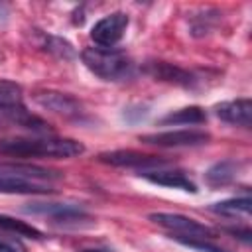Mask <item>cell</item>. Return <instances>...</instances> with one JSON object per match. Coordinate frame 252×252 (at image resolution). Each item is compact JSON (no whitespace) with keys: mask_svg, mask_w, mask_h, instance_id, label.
<instances>
[{"mask_svg":"<svg viewBox=\"0 0 252 252\" xmlns=\"http://www.w3.org/2000/svg\"><path fill=\"white\" fill-rule=\"evenodd\" d=\"M85 152V146L71 138H6L0 140V154L16 158H75Z\"/></svg>","mask_w":252,"mask_h":252,"instance_id":"6da1fadb","label":"cell"},{"mask_svg":"<svg viewBox=\"0 0 252 252\" xmlns=\"http://www.w3.org/2000/svg\"><path fill=\"white\" fill-rule=\"evenodd\" d=\"M85 67L102 81H122L132 75V61L118 49L87 47L81 53Z\"/></svg>","mask_w":252,"mask_h":252,"instance_id":"7a4b0ae2","label":"cell"},{"mask_svg":"<svg viewBox=\"0 0 252 252\" xmlns=\"http://www.w3.org/2000/svg\"><path fill=\"white\" fill-rule=\"evenodd\" d=\"M158 226L171 232V238H201V240H213L217 238V230L179 213H152L148 217Z\"/></svg>","mask_w":252,"mask_h":252,"instance_id":"3957f363","label":"cell"},{"mask_svg":"<svg viewBox=\"0 0 252 252\" xmlns=\"http://www.w3.org/2000/svg\"><path fill=\"white\" fill-rule=\"evenodd\" d=\"M24 211L32 215H43L57 226H81L85 220H91L83 207L71 203H32L30 207H24Z\"/></svg>","mask_w":252,"mask_h":252,"instance_id":"277c9868","label":"cell"},{"mask_svg":"<svg viewBox=\"0 0 252 252\" xmlns=\"http://www.w3.org/2000/svg\"><path fill=\"white\" fill-rule=\"evenodd\" d=\"M211 136L201 130H167V132H156V134H144L140 136V142L159 148H187V146H201L207 144Z\"/></svg>","mask_w":252,"mask_h":252,"instance_id":"5b68a950","label":"cell"},{"mask_svg":"<svg viewBox=\"0 0 252 252\" xmlns=\"http://www.w3.org/2000/svg\"><path fill=\"white\" fill-rule=\"evenodd\" d=\"M128 22L130 20H128V16L124 12H112V14L104 16V18H100L93 26L91 37H93V41L98 47L110 49V47H114L122 39L126 28H128Z\"/></svg>","mask_w":252,"mask_h":252,"instance_id":"8992f818","label":"cell"},{"mask_svg":"<svg viewBox=\"0 0 252 252\" xmlns=\"http://www.w3.org/2000/svg\"><path fill=\"white\" fill-rule=\"evenodd\" d=\"M98 159L102 163H108L114 167H136V169H144V171H148L150 167L167 165V159H163L159 156H150V154H142V152H134V150L104 152L98 156Z\"/></svg>","mask_w":252,"mask_h":252,"instance_id":"52a82bcc","label":"cell"},{"mask_svg":"<svg viewBox=\"0 0 252 252\" xmlns=\"http://www.w3.org/2000/svg\"><path fill=\"white\" fill-rule=\"evenodd\" d=\"M35 102L55 114H61L65 118H77L83 114V106L81 102L67 94V93H57V91H43L35 94Z\"/></svg>","mask_w":252,"mask_h":252,"instance_id":"ba28073f","label":"cell"},{"mask_svg":"<svg viewBox=\"0 0 252 252\" xmlns=\"http://www.w3.org/2000/svg\"><path fill=\"white\" fill-rule=\"evenodd\" d=\"M0 175L2 177H14V179H24V181H41V179H59L61 173L33 165V163H14V161H0Z\"/></svg>","mask_w":252,"mask_h":252,"instance_id":"9c48e42d","label":"cell"},{"mask_svg":"<svg viewBox=\"0 0 252 252\" xmlns=\"http://www.w3.org/2000/svg\"><path fill=\"white\" fill-rule=\"evenodd\" d=\"M215 114L234 126L250 128L252 124V100L250 98H236V100H226L215 106Z\"/></svg>","mask_w":252,"mask_h":252,"instance_id":"30bf717a","label":"cell"},{"mask_svg":"<svg viewBox=\"0 0 252 252\" xmlns=\"http://www.w3.org/2000/svg\"><path fill=\"white\" fill-rule=\"evenodd\" d=\"M148 181L161 185V187H171V189H181L187 193H197V185L183 173V171H167V169H156V171H144L140 173Z\"/></svg>","mask_w":252,"mask_h":252,"instance_id":"8fae6325","label":"cell"},{"mask_svg":"<svg viewBox=\"0 0 252 252\" xmlns=\"http://www.w3.org/2000/svg\"><path fill=\"white\" fill-rule=\"evenodd\" d=\"M148 73L159 81H169V83H175V85H181V87H193L195 83V77L181 69V67H175L171 63H165V61H154L148 65Z\"/></svg>","mask_w":252,"mask_h":252,"instance_id":"7c38bea8","label":"cell"},{"mask_svg":"<svg viewBox=\"0 0 252 252\" xmlns=\"http://www.w3.org/2000/svg\"><path fill=\"white\" fill-rule=\"evenodd\" d=\"M0 193H10V195H45V193H55V189L35 183V181H24V179H14V177H2L0 175Z\"/></svg>","mask_w":252,"mask_h":252,"instance_id":"4fadbf2b","label":"cell"},{"mask_svg":"<svg viewBox=\"0 0 252 252\" xmlns=\"http://www.w3.org/2000/svg\"><path fill=\"white\" fill-rule=\"evenodd\" d=\"M238 163L232 161V159H222V161H217L215 165H211L205 173V181L207 185L211 187H222V185H228L236 175H238Z\"/></svg>","mask_w":252,"mask_h":252,"instance_id":"5bb4252c","label":"cell"},{"mask_svg":"<svg viewBox=\"0 0 252 252\" xmlns=\"http://www.w3.org/2000/svg\"><path fill=\"white\" fill-rule=\"evenodd\" d=\"M203 122H207V112L201 106H185V108H179L175 112L165 114L159 120V124H163V126H171V124H203Z\"/></svg>","mask_w":252,"mask_h":252,"instance_id":"9a60e30c","label":"cell"},{"mask_svg":"<svg viewBox=\"0 0 252 252\" xmlns=\"http://www.w3.org/2000/svg\"><path fill=\"white\" fill-rule=\"evenodd\" d=\"M0 230L2 232H10V234H16V236H26V238H41V230H37L35 226L24 222V220H18L14 217H8V215H0Z\"/></svg>","mask_w":252,"mask_h":252,"instance_id":"2e32d148","label":"cell"},{"mask_svg":"<svg viewBox=\"0 0 252 252\" xmlns=\"http://www.w3.org/2000/svg\"><path fill=\"white\" fill-rule=\"evenodd\" d=\"M250 207H252L250 197H234V199L215 203L211 211L224 215V217H236V215H250Z\"/></svg>","mask_w":252,"mask_h":252,"instance_id":"e0dca14e","label":"cell"},{"mask_svg":"<svg viewBox=\"0 0 252 252\" xmlns=\"http://www.w3.org/2000/svg\"><path fill=\"white\" fill-rule=\"evenodd\" d=\"M22 104V89L12 81H0V112Z\"/></svg>","mask_w":252,"mask_h":252,"instance_id":"ac0fdd59","label":"cell"},{"mask_svg":"<svg viewBox=\"0 0 252 252\" xmlns=\"http://www.w3.org/2000/svg\"><path fill=\"white\" fill-rule=\"evenodd\" d=\"M45 49H47L49 53L61 57V59H73V57H75L73 45H71L67 39H63V37L47 35V37H45Z\"/></svg>","mask_w":252,"mask_h":252,"instance_id":"d6986e66","label":"cell"},{"mask_svg":"<svg viewBox=\"0 0 252 252\" xmlns=\"http://www.w3.org/2000/svg\"><path fill=\"white\" fill-rule=\"evenodd\" d=\"M177 242L189 246V248H195V250H201V252H228L224 248H219L215 244H211L209 240H201V238H175Z\"/></svg>","mask_w":252,"mask_h":252,"instance_id":"ffe728a7","label":"cell"},{"mask_svg":"<svg viewBox=\"0 0 252 252\" xmlns=\"http://www.w3.org/2000/svg\"><path fill=\"white\" fill-rule=\"evenodd\" d=\"M0 252H28V250L18 238L0 236Z\"/></svg>","mask_w":252,"mask_h":252,"instance_id":"44dd1931","label":"cell"},{"mask_svg":"<svg viewBox=\"0 0 252 252\" xmlns=\"http://www.w3.org/2000/svg\"><path fill=\"white\" fill-rule=\"evenodd\" d=\"M226 230H228L230 234H234V236L242 238L246 244L250 242V236H252V234H250V230H248V228H226Z\"/></svg>","mask_w":252,"mask_h":252,"instance_id":"7402d4cb","label":"cell"},{"mask_svg":"<svg viewBox=\"0 0 252 252\" xmlns=\"http://www.w3.org/2000/svg\"><path fill=\"white\" fill-rule=\"evenodd\" d=\"M6 18H8V8H6V4H0V24H4Z\"/></svg>","mask_w":252,"mask_h":252,"instance_id":"603a6c76","label":"cell"},{"mask_svg":"<svg viewBox=\"0 0 252 252\" xmlns=\"http://www.w3.org/2000/svg\"><path fill=\"white\" fill-rule=\"evenodd\" d=\"M81 252H110V250L108 248H85Z\"/></svg>","mask_w":252,"mask_h":252,"instance_id":"cb8c5ba5","label":"cell"}]
</instances>
